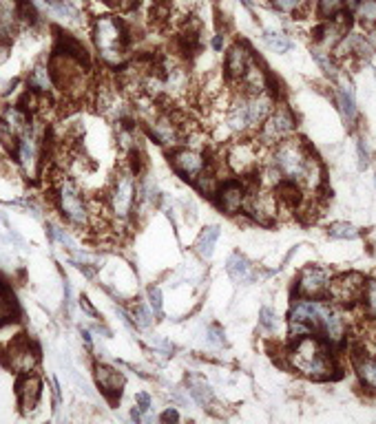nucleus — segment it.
<instances>
[{
  "label": "nucleus",
  "instance_id": "nucleus-1",
  "mask_svg": "<svg viewBox=\"0 0 376 424\" xmlns=\"http://www.w3.org/2000/svg\"><path fill=\"white\" fill-rule=\"evenodd\" d=\"M272 164L277 166L283 179L299 184L308 190H319L323 184V166L310 152V148L296 137L281 139L275 152H272Z\"/></svg>",
  "mask_w": 376,
  "mask_h": 424
},
{
  "label": "nucleus",
  "instance_id": "nucleus-2",
  "mask_svg": "<svg viewBox=\"0 0 376 424\" xmlns=\"http://www.w3.org/2000/svg\"><path fill=\"white\" fill-rule=\"evenodd\" d=\"M286 358H288V365L306 378L326 380L334 371V361L328 352V347L317 336H313V333L294 338V345L288 350Z\"/></svg>",
  "mask_w": 376,
  "mask_h": 424
},
{
  "label": "nucleus",
  "instance_id": "nucleus-3",
  "mask_svg": "<svg viewBox=\"0 0 376 424\" xmlns=\"http://www.w3.org/2000/svg\"><path fill=\"white\" fill-rule=\"evenodd\" d=\"M131 40V29L122 18L100 16L93 22V42L100 56L109 64H120L124 60V51Z\"/></svg>",
  "mask_w": 376,
  "mask_h": 424
},
{
  "label": "nucleus",
  "instance_id": "nucleus-4",
  "mask_svg": "<svg viewBox=\"0 0 376 424\" xmlns=\"http://www.w3.org/2000/svg\"><path fill=\"white\" fill-rule=\"evenodd\" d=\"M54 199L60 214L67 219V223L82 230V228H89L91 221H93L96 212L91 210V205L82 197L80 188H77L71 179H60L54 190Z\"/></svg>",
  "mask_w": 376,
  "mask_h": 424
},
{
  "label": "nucleus",
  "instance_id": "nucleus-5",
  "mask_svg": "<svg viewBox=\"0 0 376 424\" xmlns=\"http://www.w3.org/2000/svg\"><path fill=\"white\" fill-rule=\"evenodd\" d=\"M137 182H135V173L131 171H120L113 177L109 195H107V205L113 212L115 219H128L131 212L137 208Z\"/></svg>",
  "mask_w": 376,
  "mask_h": 424
},
{
  "label": "nucleus",
  "instance_id": "nucleus-6",
  "mask_svg": "<svg viewBox=\"0 0 376 424\" xmlns=\"http://www.w3.org/2000/svg\"><path fill=\"white\" fill-rule=\"evenodd\" d=\"M38 361H40V350L33 340H29L27 333H18L3 354V365L16 374H29L38 367Z\"/></svg>",
  "mask_w": 376,
  "mask_h": 424
},
{
  "label": "nucleus",
  "instance_id": "nucleus-7",
  "mask_svg": "<svg viewBox=\"0 0 376 424\" xmlns=\"http://www.w3.org/2000/svg\"><path fill=\"white\" fill-rule=\"evenodd\" d=\"M241 210L248 214L253 221L262 223V226H270L272 221L277 219L279 197L270 188L262 186L259 190L246 192V199H243V208Z\"/></svg>",
  "mask_w": 376,
  "mask_h": 424
},
{
  "label": "nucleus",
  "instance_id": "nucleus-8",
  "mask_svg": "<svg viewBox=\"0 0 376 424\" xmlns=\"http://www.w3.org/2000/svg\"><path fill=\"white\" fill-rule=\"evenodd\" d=\"M363 288H366V278H363L359 272H347L341 274L336 278H330V285H328V297L332 299L334 305L339 307H349L354 305L356 301L363 299Z\"/></svg>",
  "mask_w": 376,
  "mask_h": 424
},
{
  "label": "nucleus",
  "instance_id": "nucleus-9",
  "mask_svg": "<svg viewBox=\"0 0 376 424\" xmlns=\"http://www.w3.org/2000/svg\"><path fill=\"white\" fill-rule=\"evenodd\" d=\"M294 115L286 107H277L268 115V120L262 124V133H259V144H279L281 139H286L294 131Z\"/></svg>",
  "mask_w": 376,
  "mask_h": 424
},
{
  "label": "nucleus",
  "instance_id": "nucleus-10",
  "mask_svg": "<svg viewBox=\"0 0 376 424\" xmlns=\"http://www.w3.org/2000/svg\"><path fill=\"white\" fill-rule=\"evenodd\" d=\"M259 141H235L226 152V164L235 175H253L259 166Z\"/></svg>",
  "mask_w": 376,
  "mask_h": 424
},
{
  "label": "nucleus",
  "instance_id": "nucleus-11",
  "mask_svg": "<svg viewBox=\"0 0 376 424\" xmlns=\"http://www.w3.org/2000/svg\"><path fill=\"white\" fill-rule=\"evenodd\" d=\"M171 164H173V171L181 179L195 182V179L204 173L206 166H209V159L195 148H175L171 152Z\"/></svg>",
  "mask_w": 376,
  "mask_h": 424
},
{
  "label": "nucleus",
  "instance_id": "nucleus-12",
  "mask_svg": "<svg viewBox=\"0 0 376 424\" xmlns=\"http://www.w3.org/2000/svg\"><path fill=\"white\" fill-rule=\"evenodd\" d=\"M328 285H330V269L319 265H308L299 276V283H296L299 294L306 299L323 297L328 292Z\"/></svg>",
  "mask_w": 376,
  "mask_h": 424
},
{
  "label": "nucleus",
  "instance_id": "nucleus-13",
  "mask_svg": "<svg viewBox=\"0 0 376 424\" xmlns=\"http://www.w3.org/2000/svg\"><path fill=\"white\" fill-rule=\"evenodd\" d=\"M246 186L239 182V179H226V182L219 184L215 199L217 205L222 208L226 214H237L243 208V199H246Z\"/></svg>",
  "mask_w": 376,
  "mask_h": 424
},
{
  "label": "nucleus",
  "instance_id": "nucleus-14",
  "mask_svg": "<svg viewBox=\"0 0 376 424\" xmlns=\"http://www.w3.org/2000/svg\"><path fill=\"white\" fill-rule=\"evenodd\" d=\"M319 333H323V338L332 345L341 343L345 338V318H343V312L339 310V305H334V303L323 305L321 320H319Z\"/></svg>",
  "mask_w": 376,
  "mask_h": 424
},
{
  "label": "nucleus",
  "instance_id": "nucleus-15",
  "mask_svg": "<svg viewBox=\"0 0 376 424\" xmlns=\"http://www.w3.org/2000/svg\"><path fill=\"white\" fill-rule=\"evenodd\" d=\"M16 395H18V402H20L24 414L33 411L38 407V402H40V395H43L40 378H38L33 371H29V374H20V378L16 382Z\"/></svg>",
  "mask_w": 376,
  "mask_h": 424
},
{
  "label": "nucleus",
  "instance_id": "nucleus-16",
  "mask_svg": "<svg viewBox=\"0 0 376 424\" xmlns=\"http://www.w3.org/2000/svg\"><path fill=\"white\" fill-rule=\"evenodd\" d=\"M250 62H253V58H250L248 45H243V42L232 45L228 49V54H226V75H228V80L239 82L246 75V71H248Z\"/></svg>",
  "mask_w": 376,
  "mask_h": 424
},
{
  "label": "nucleus",
  "instance_id": "nucleus-17",
  "mask_svg": "<svg viewBox=\"0 0 376 424\" xmlns=\"http://www.w3.org/2000/svg\"><path fill=\"white\" fill-rule=\"evenodd\" d=\"M96 380H98L100 391L105 393L111 402L120 400L126 380H124V376L120 374L118 369L107 367V365H98V367H96Z\"/></svg>",
  "mask_w": 376,
  "mask_h": 424
},
{
  "label": "nucleus",
  "instance_id": "nucleus-18",
  "mask_svg": "<svg viewBox=\"0 0 376 424\" xmlns=\"http://www.w3.org/2000/svg\"><path fill=\"white\" fill-rule=\"evenodd\" d=\"M226 269H228V276L235 283H239V285H248L257 276L253 263L241 254H230L226 261Z\"/></svg>",
  "mask_w": 376,
  "mask_h": 424
},
{
  "label": "nucleus",
  "instance_id": "nucleus-19",
  "mask_svg": "<svg viewBox=\"0 0 376 424\" xmlns=\"http://www.w3.org/2000/svg\"><path fill=\"white\" fill-rule=\"evenodd\" d=\"M18 320V303L14 299L9 283L5 276H0V327Z\"/></svg>",
  "mask_w": 376,
  "mask_h": 424
},
{
  "label": "nucleus",
  "instance_id": "nucleus-20",
  "mask_svg": "<svg viewBox=\"0 0 376 424\" xmlns=\"http://www.w3.org/2000/svg\"><path fill=\"white\" fill-rule=\"evenodd\" d=\"M151 133L164 146H175L177 139H179V128L171 118H162V120L155 122L153 128H151Z\"/></svg>",
  "mask_w": 376,
  "mask_h": 424
},
{
  "label": "nucleus",
  "instance_id": "nucleus-21",
  "mask_svg": "<svg viewBox=\"0 0 376 424\" xmlns=\"http://www.w3.org/2000/svg\"><path fill=\"white\" fill-rule=\"evenodd\" d=\"M186 387H188V393L193 395V400H195L197 405L202 407H209L213 402V389H211V384L206 382L204 378L200 376H188L186 378Z\"/></svg>",
  "mask_w": 376,
  "mask_h": 424
},
{
  "label": "nucleus",
  "instance_id": "nucleus-22",
  "mask_svg": "<svg viewBox=\"0 0 376 424\" xmlns=\"http://www.w3.org/2000/svg\"><path fill=\"white\" fill-rule=\"evenodd\" d=\"M217 239H219V226H209V228L202 230V235L195 243V252L202 256V259H211Z\"/></svg>",
  "mask_w": 376,
  "mask_h": 424
},
{
  "label": "nucleus",
  "instance_id": "nucleus-23",
  "mask_svg": "<svg viewBox=\"0 0 376 424\" xmlns=\"http://www.w3.org/2000/svg\"><path fill=\"white\" fill-rule=\"evenodd\" d=\"M29 88H33V91H38V93H49L51 88H54V78H51L49 67L38 64L29 75Z\"/></svg>",
  "mask_w": 376,
  "mask_h": 424
},
{
  "label": "nucleus",
  "instance_id": "nucleus-24",
  "mask_svg": "<svg viewBox=\"0 0 376 424\" xmlns=\"http://www.w3.org/2000/svg\"><path fill=\"white\" fill-rule=\"evenodd\" d=\"M356 374L368 389L376 391V358H361L356 363Z\"/></svg>",
  "mask_w": 376,
  "mask_h": 424
},
{
  "label": "nucleus",
  "instance_id": "nucleus-25",
  "mask_svg": "<svg viewBox=\"0 0 376 424\" xmlns=\"http://www.w3.org/2000/svg\"><path fill=\"white\" fill-rule=\"evenodd\" d=\"M339 109H341L343 120L347 124H354V120H356V104H354L352 91H349V84L339 88Z\"/></svg>",
  "mask_w": 376,
  "mask_h": 424
},
{
  "label": "nucleus",
  "instance_id": "nucleus-26",
  "mask_svg": "<svg viewBox=\"0 0 376 424\" xmlns=\"http://www.w3.org/2000/svg\"><path fill=\"white\" fill-rule=\"evenodd\" d=\"M345 7V0H319V7H317V14L323 20H332L334 16H339Z\"/></svg>",
  "mask_w": 376,
  "mask_h": 424
},
{
  "label": "nucleus",
  "instance_id": "nucleus-27",
  "mask_svg": "<svg viewBox=\"0 0 376 424\" xmlns=\"http://www.w3.org/2000/svg\"><path fill=\"white\" fill-rule=\"evenodd\" d=\"M328 235L332 239H356L359 230L352 223H347V221H336V223H332L328 228Z\"/></svg>",
  "mask_w": 376,
  "mask_h": 424
},
{
  "label": "nucleus",
  "instance_id": "nucleus-28",
  "mask_svg": "<svg viewBox=\"0 0 376 424\" xmlns=\"http://www.w3.org/2000/svg\"><path fill=\"white\" fill-rule=\"evenodd\" d=\"M264 40L268 42L270 49H275L277 54H283V51H288V49L292 47L290 38H288V36H283V33H279V31H266Z\"/></svg>",
  "mask_w": 376,
  "mask_h": 424
},
{
  "label": "nucleus",
  "instance_id": "nucleus-29",
  "mask_svg": "<svg viewBox=\"0 0 376 424\" xmlns=\"http://www.w3.org/2000/svg\"><path fill=\"white\" fill-rule=\"evenodd\" d=\"M363 303H366V310L372 318H376V278L366 281V288H363Z\"/></svg>",
  "mask_w": 376,
  "mask_h": 424
},
{
  "label": "nucleus",
  "instance_id": "nucleus-30",
  "mask_svg": "<svg viewBox=\"0 0 376 424\" xmlns=\"http://www.w3.org/2000/svg\"><path fill=\"white\" fill-rule=\"evenodd\" d=\"M354 11L363 22H376V0H359Z\"/></svg>",
  "mask_w": 376,
  "mask_h": 424
},
{
  "label": "nucleus",
  "instance_id": "nucleus-31",
  "mask_svg": "<svg viewBox=\"0 0 376 424\" xmlns=\"http://www.w3.org/2000/svg\"><path fill=\"white\" fill-rule=\"evenodd\" d=\"M259 325H262L264 329H268V331H275L279 327L277 312L270 310V307H262V310H259Z\"/></svg>",
  "mask_w": 376,
  "mask_h": 424
},
{
  "label": "nucleus",
  "instance_id": "nucleus-32",
  "mask_svg": "<svg viewBox=\"0 0 376 424\" xmlns=\"http://www.w3.org/2000/svg\"><path fill=\"white\" fill-rule=\"evenodd\" d=\"M313 58L317 60V64L323 69V73L330 75V78H336V67H334V62L330 60V54H326V51L315 49V51H313Z\"/></svg>",
  "mask_w": 376,
  "mask_h": 424
},
{
  "label": "nucleus",
  "instance_id": "nucleus-33",
  "mask_svg": "<svg viewBox=\"0 0 376 424\" xmlns=\"http://www.w3.org/2000/svg\"><path fill=\"white\" fill-rule=\"evenodd\" d=\"M47 5L51 7V11L62 18H73L75 16V9L67 3V0H47Z\"/></svg>",
  "mask_w": 376,
  "mask_h": 424
},
{
  "label": "nucleus",
  "instance_id": "nucleus-34",
  "mask_svg": "<svg viewBox=\"0 0 376 424\" xmlns=\"http://www.w3.org/2000/svg\"><path fill=\"white\" fill-rule=\"evenodd\" d=\"M133 318H135V325L142 327V329H149L153 325V314L146 310V307H135V312H133Z\"/></svg>",
  "mask_w": 376,
  "mask_h": 424
},
{
  "label": "nucleus",
  "instance_id": "nucleus-35",
  "mask_svg": "<svg viewBox=\"0 0 376 424\" xmlns=\"http://www.w3.org/2000/svg\"><path fill=\"white\" fill-rule=\"evenodd\" d=\"M209 343L215 345V347H224V345H226L224 329L219 327V325H211V327H209Z\"/></svg>",
  "mask_w": 376,
  "mask_h": 424
},
{
  "label": "nucleus",
  "instance_id": "nucleus-36",
  "mask_svg": "<svg viewBox=\"0 0 376 424\" xmlns=\"http://www.w3.org/2000/svg\"><path fill=\"white\" fill-rule=\"evenodd\" d=\"M356 150H359V166H361V168H368V166H370V148L366 144V139L356 141Z\"/></svg>",
  "mask_w": 376,
  "mask_h": 424
},
{
  "label": "nucleus",
  "instance_id": "nucleus-37",
  "mask_svg": "<svg viewBox=\"0 0 376 424\" xmlns=\"http://www.w3.org/2000/svg\"><path fill=\"white\" fill-rule=\"evenodd\" d=\"M149 305L153 307V312L155 314H162V292H160V288H151L149 290Z\"/></svg>",
  "mask_w": 376,
  "mask_h": 424
},
{
  "label": "nucleus",
  "instance_id": "nucleus-38",
  "mask_svg": "<svg viewBox=\"0 0 376 424\" xmlns=\"http://www.w3.org/2000/svg\"><path fill=\"white\" fill-rule=\"evenodd\" d=\"M275 7H279L281 11H294L296 5H299V0H272Z\"/></svg>",
  "mask_w": 376,
  "mask_h": 424
},
{
  "label": "nucleus",
  "instance_id": "nucleus-39",
  "mask_svg": "<svg viewBox=\"0 0 376 424\" xmlns=\"http://www.w3.org/2000/svg\"><path fill=\"white\" fill-rule=\"evenodd\" d=\"M135 402H137V409L142 411V414L151 409V398H149L146 393H137V395H135Z\"/></svg>",
  "mask_w": 376,
  "mask_h": 424
},
{
  "label": "nucleus",
  "instance_id": "nucleus-40",
  "mask_svg": "<svg viewBox=\"0 0 376 424\" xmlns=\"http://www.w3.org/2000/svg\"><path fill=\"white\" fill-rule=\"evenodd\" d=\"M109 5H113V7H122V9H131V7H135L137 5V0H107Z\"/></svg>",
  "mask_w": 376,
  "mask_h": 424
},
{
  "label": "nucleus",
  "instance_id": "nucleus-41",
  "mask_svg": "<svg viewBox=\"0 0 376 424\" xmlns=\"http://www.w3.org/2000/svg\"><path fill=\"white\" fill-rule=\"evenodd\" d=\"M162 420H164V422H177V420H179V414H177L175 409H168V411H164V414H162Z\"/></svg>",
  "mask_w": 376,
  "mask_h": 424
}]
</instances>
